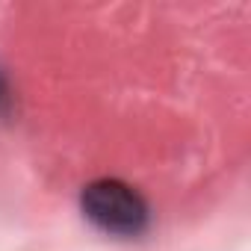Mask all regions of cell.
Masks as SVG:
<instances>
[{"label": "cell", "mask_w": 251, "mask_h": 251, "mask_svg": "<svg viewBox=\"0 0 251 251\" xmlns=\"http://www.w3.org/2000/svg\"><path fill=\"white\" fill-rule=\"evenodd\" d=\"M80 210L100 233L118 239H136L151 225V210L145 198L115 177L92 180L80 195Z\"/></svg>", "instance_id": "cell-1"}, {"label": "cell", "mask_w": 251, "mask_h": 251, "mask_svg": "<svg viewBox=\"0 0 251 251\" xmlns=\"http://www.w3.org/2000/svg\"><path fill=\"white\" fill-rule=\"evenodd\" d=\"M9 89H6V83H3V77H0V115H6L9 112Z\"/></svg>", "instance_id": "cell-2"}]
</instances>
